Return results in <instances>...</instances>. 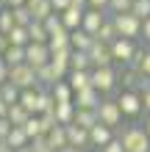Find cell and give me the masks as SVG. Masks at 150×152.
I'll return each mask as SVG.
<instances>
[{
    "label": "cell",
    "instance_id": "obj_23",
    "mask_svg": "<svg viewBox=\"0 0 150 152\" xmlns=\"http://www.w3.org/2000/svg\"><path fill=\"white\" fill-rule=\"evenodd\" d=\"M75 102H56V119L58 124H72L75 122Z\"/></svg>",
    "mask_w": 150,
    "mask_h": 152
},
{
    "label": "cell",
    "instance_id": "obj_48",
    "mask_svg": "<svg viewBox=\"0 0 150 152\" xmlns=\"http://www.w3.org/2000/svg\"><path fill=\"white\" fill-rule=\"evenodd\" d=\"M28 0H3V6H8V8H17V6H25Z\"/></svg>",
    "mask_w": 150,
    "mask_h": 152
},
{
    "label": "cell",
    "instance_id": "obj_37",
    "mask_svg": "<svg viewBox=\"0 0 150 152\" xmlns=\"http://www.w3.org/2000/svg\"><path fill=\"white\" fill-rule=\"evenodd\" d=\"M131 14H136L139 20H147L150 17V0H134V6H131Z\"/></svg>",
    "mask_w": 150,
    "mask_h": 152
},
{
    "label": "cell",
    "instance_id": "obj_41",
    "mask_svg": "<svg viewBox=\"0 0 150 152\" xmlns=\"http://www.w3.org/2000/svg\"><path fill=\"white\" fill-rule=\"evenodd\" d=\"M139 94H142V108H145V113H150V86L142 88Z\"/></svg>",
    "mask_w": 150,
    "mask_h": 152
},
{
    "label": "cell",
    "instance_id": "obj_12",
    "mask_svg": "<svg viewBox=\"0 0 150 152\" xmlns=\"http://www.w3.org/2000/svg\"><path fill=\"white\" fill-rule=\"evenodd\" d=\"M67 127V144L69 147H78V149H86V147H92L89 144V130L81 127V124H64Z\"/></svg>",
    "mask_w": 150,
    "mask_h": 152
},
{
    "label": "cell",
    "instance_id": "obj_1",
    "mask_svg": "<svg viewBox=\"0 0 150 152\" xmlns=\"http://www.w3.org/2000/svg\"><path fill=\"white\" fill-rule=\"evenodd\" d=\"M117 138L122 141L125 152H150V136L145 133V127H139V124L120 127L117 130Z\"/></svg>",
    "mask_w": 150,
    "mask_h": 152
},
{
    "label": "cell",
    "instance_id": "obj_53",
    "mask_svg": "<svg viewBox=\"0 0 150 152\" xmlns=\"http://www.w3.org/2000/svg\"><path fill=\"white\" fill-rule=\"evenodd\" d=\"M0 6H3V0H0Z\"/></svg>",
    "mask_w": 150,
    "mask_h": 152
},
{
    "label": "cell",
    "instance_id": "obj_39",
    "mask_svg": "<svg viewBox=\"0 0 150 152\" xmlns=\"http://www.w3.org/2000/svg\"><path fill=\"white\" fill-rule=\"evenodd\" d=\"M100 152H125V147H122V141L114 136V138H111V141H109V144H106Z\"/></svg>",
    "mask_w": 150,
    "mask_h": 152
},
{
    "label": "cell",
    "instance_id": "obj_36",
    "mask_svg": "<svg viewBox=\"0 0 150 152\" xmlns=\"http://www.w3.org/2000/svg\"><path fill=\"white\" fill-rule=\"evenodd\" d=\"M131 6H134V0H109V17H114V14H125V11H131Z\"/></svg>",
    "mask_w": 150,
    "mask_h": 152
},
{
    "label": "cell",
    "instance_id": "obj_19",
    "mask_svg": "<svg viewBox=\"0 0 150 152\" xmlns=\"http://www.w3.org/2000/svg\"><path fill=\"white\" fill-rule=\"evenodd\" d=\"M83 11H86V8H81V6H69V8H64V11H61V22H64L69 31L81 28V22H83Z\"/></svg>",
    "mask_w": 150,
    "mask_h": 152
},
{
    "label": "cell",
    "instance_id": "obj_11",
    "mask_svg": "<svg viewBox=\"0 0 150 152\" xmlns=\"http://www.w3.org/2000/svg\"><path fill=\"white\" fill-rule=\"evenodd\" d=\"M106 20H109V11H103V8H86V11H83V22H81V28H83V31H89L92 36H95Z\"/></svg>",
    "mask_w": 150,
    "mask_h": 152
},
{
    "label": "cell",
    "instance_id": "obj_42",
    "mask_svg": "<svg viewBox=\"0 0 150 152\" xmlns=\"http://www.w3.org/2000/svg\"><path fill=\"white\" fill-rule=\"evenodd\" d=\"M6 80H8V64H6V58L0 56V86H3Z\"/></svg>",
    "mask_w": 150,
    "mask_h": 152
},
{
    "label": "cell",
    "instance_id": "obj_34",
    "mask_svg": "<svg viewBox=\"0 0 150 152\" xmlns=\"http://www.w3.org/2000/svg\"><path fill=\"white\" fill-rule=\"evenodd\" d=\"M6 64L8 66H17V64H25V47H14V44H11V47H8L6 50Z\"/></svg>",
    "mask_w": 150,
    "mask_h": 152
},
{
    "label": "cell",
    "instance_id": "obj_22",
    "mask_svg": "<svg viewBox=\"0 0 150 152\" xmlns=\"http://www.w3.org/2000/svg\"><path fill=\"white\" fill-rule=\"evenodd\" d=\"M6 141H8V147H11V149H22V147H28V144H31V138H28V133L22 130V124H14Z\"/></svg>",
    "mask_w": 150,
    "mask_h": 152
},
{
    "label": "cell",
    "instance_id": "obj_51",
    "mask_svg": "<svg viewBox=\"0 0 150 152\" xmlns=\"http://www.w3.org/2000/svg\"><path fill=\"white\" fill-rule=\"evenodd\" d=\"M72 6H81V8H86V0H69Z\"/></svg>",
    "mask_w": 150,
    "mask_h": 152
},
{
    "label": "cell",
    "instance_id": "obj_25",
    "mask_svg": "<svg viewBox=\"0 0 150 152\" xmlns=\"http://www.w3.org/2000/svg\"><path fill=\"white\" fill-rule=\"evenodd\" d=\"M50 91H53V97H56V102H72L75 100V91H72V86H69L67 80H58Z\"/></svg>",
    "mask_w": 150,
    "mask_h": 152
},
{
    "label": "cell",
    "instance_id": "obj_13",
    "mask_svg": "<svg viewBox=\"0 0 150 152\" xmlns=\"http://www.w3.org/2000/svg\"><path fill=\"white\" fill-rule=\"evenodd\" d=\"M100 100H103V94H100L95 86H89V88L75 91V100H72V102H75V108H98Z\"/></svg>",
    "mask_w": 150,
    "mask_h": 152
},
{
    "label": "cell",
    "instance_id": "obj_7",
    "mask_svg": "<svg viewBox=\"0 0 150 152\" xmlns=\"http://www.w3.org/2000/svg\"><path fill=\"white\" fill-rule=\"evenodd\" d=\"M50 56H53V50H50V44H45V42H31L28 47H25V64H31L33 69L50 64Z\"/></svg>",
    "mask_w": 150,
    "mask_h": 152
},
{
    "label": "cell",
    "instance_id": "obj_52",
    "mask_svg": "<svg viewBox=\"0 0 150 152\" xmlns=\"http://www.w3.org/2000/svg\"><path fill=\"white\" fill-rule=\"evenodd\" d=\"M17 152H31V147H22V149H17Z\"/></svg>",
    "mask_w": 150,
    "mask_h": 152
},
{
    "label": "cell",
    "instance_id": "obj_45",
    "mask_svg": "<svg viewBox=\"0 0 150 152\" xmlns=\"http://www.w3.org/2000/svg\"><path fill=\"white\" fill-rule=\"evenodd\" d=\"M11 47V42H8V36L6 33H0V56H6V50Z\"/></svg>",
    "mask_w": 150,
    "mask_h": 152
},
{
    "label": "cell",
    "instance_id": "obj_26",
    "mask_svg": "<svg viewBox=\"0 0 150 152\" xmlns=\"http://www.w3.org/2000/svg\"><path fill=\"white\" fill-rule=\"evenodd\" d=\"M72 69H92L89 50H72V56H69V72Z\"/></svg>",
    "mask_w": 150,
    "mask_h": 152
},
{
    "label": "cell",
    "instance_id": "obj_46",
    "mask_svg": "<svg viewBox=\"0 0 150 152\" xmlns=\"http://www.w3.org/2000/svg\"><path fill=\"white\" fill-rule=\"evenodd\" d=\"M142 36H145V42H150V17L142 22Z\"/></svg>",
    "mask_w": 150,
    "mask_h": 152
},
{
    "label": "cell",
    "instance_id": "obj_24",
    "mask_svg": "<svg viewBox=\"0 0 150 152\" xmlns=\"http://www.w3.org/2000/svg\"><path fill=\"white\" fill-rule=\"evenodd\" d=\"M6 36H8V42H11L14 47H28L31 44V36H28V28H25V25H14Z\"/></svg>",
    "mask_w": 150,
    "mask_h": 152
},
{
    "label": "cell",
    "instance_id": "obj_44",
    "mask_svg": "<svg viewBox=\"0 0 150 152\" xmlns=\"http://www.w3.org/2000/svg\"><path fill=\"white\" fill-rule=\"evenodd\" d=\"M86 8H109V0H86Z\"/></svg>",
    "mask_w": 150,
    "mask_h": 152
},
{
    "label": "cell",
    "instance_id": "obj_4",
    "mask_svg": "<svg viewBox=\"0 0 150 152\" xmlns=\"http://www.w3.org/2000/svg\"><path fill=\"white\" fill-rule=\"evenodd\" d=\"M92 86L98 88L100 94H111L114 88L120 86V72L114 66H100V69H92Z\"/></svg>",
    "mask_w": 150,
    "mask_h": 152
},
{
    "label": "cell",
    "instance_id": "obj_35",
    "mask_svg": "<svg viewBox=\"0 0 150 152\" xmlns=\"http://www.w3.org/2000/svg\"><path fill=\"white\" fill-rule=\"evenodd\" d=\"M14 14H11V8H8V6H3V8H0V33H8V31H11L14 28Z\"/></svg>",
    "mask_w": 150,
    "mask_h": 152
},
{
    "label": "cell",
    "instance_id": "obj_33",
    "mask_svg": "<svg viewBox=\"0 0 150 152\" xmlns=\"http://www.w3.org/2000/svg\"><path fill=\"white\" fill-rule=\"evenodd\" d=\"M11 14H14V22H17V25H25V28H28V25L33 22V14H31L28 3H25V6H17V8H11Z\"/></svg>",
    "mask_w": 150,
    "mask_h": 152
},
{
    "label": "cell",
    "instance_id": "obj_16",
    "mask_svg": "<svg viewBox=\"0 0 150 152\" xmlns=\"http://www.w3.org/2000/svg\"><path fill=\"white\" fill-rule=\"evenodd\" d=\"M67 83L72 86V91H81V88L92 86V69H72L67 75Z\"/></svg>",
    "mask_w": 150,
    "mask_h": 152
},
{
    "label": "cell",
    "instance_id": "obj_47",
    "mask_svg": "<svg viewBox=\"0 0 150 152\" xmlns=\"http://www.w3.org/2000/svg\"><path fill=\"white\" fill-rule=\"evenodd\" d=\"M8 108H11V105L6 100H0V119H8Z\"/></svg>",
    "mask_w": 150,
    "mask_h": 152
},
{
    "label": "cell",
    "instance_id": "obj_9",
    "mask_svg": "<svg viewBox=\"0 0 150 152\" xmlns=\"http://www.w3.org/2000/svg\"><path fill=\"white\" fill-rule=\"evenodd\" d=\"M89 58H92V69L100 66H114V56H111V44H103L95 39V44L89 47Z\"/></svg>",
    "mask_w": 150,
    "mask_h": 152
},
{
    "label": "cell",
    "instance_id": "obj_30",
    "mask_svg": "<svg viewBox=\"0 0 150 152\" xmlns=\"http://www.w3.org/2000/svg\"><path fill=\"white\" fill-rule=\"evenodd\" d=\"M28 36H31V42H45V44L50 42V33L45 28V22H36V20L28 25Z\"/></svg>",
    "mask_w": 150,
    "mask_h": 152
},
{
    "label": "cell",
    "instance_id": "obj_15",
    "mask_svg": "<svg viewBox=\"0 0 150 152\" xmlns=\"http://www.w3.org/2000/svg\"><path fill=\"white\" fill-rule=\"evenodd\" d=\"M142 80H145V75L139 72L136 66H122V72H120V83L125 86V88H131V91H139Z\"/></svg>",
    "mask_w": 150,
    "mask_h": 152
},
{
    "label": "cell",
    "instance_id": "obj_17",
    "mask_svg": "<svg viewBox=\"0 0 150 152\" xmlns=\"http://www.w3.org/2000/svg\"><path fill=\"white\" fill-rule=\"evenodd\" d=\"M28 8H31V14H33L36 22H45L50 14H56V8H53L50 0H28Z\"/></svg>",
    "mask_w": 150,
    "mask_h": 152
},
{
    "label": "cell",
    "instance_id": "obj_28",
    "mask_svg": "<svg viewBox=\"0 0 150 152\" xmlns=\"http://www.w3.org/2000/svg\"><path fill=\"white\" fill-rule=\"evenodd\" d=\"M117 36H120V33H117V28H114V20H111V17L100 25V31L95 33V39H98V42H103V44H111Z\"/></svg>",
    "mask_w": 150,
    "mask_h": 152
},
{
    "label": "cell",
    "instance_id": "obj_20",
    "mask_svg": "<svg viewBox=\"0 0 150 152\" xmlns=\"http://www.w3.org/2000/svg\"><path fill=\"white\" fill-rule=\"evenodd\" d=\"M47 144L53 147V152H58V149L69 147V144H67V127H64V124H56V127L47 133Z\"/></svg>",
    "mask_w": 150,
    "mask_h": 152
},
{
    "label": "cell",
    "instance_id": "obj_27",
    "mask_svg": "<svg viewBox=\"0 0 150 152\" xmlns=\"http://www.w3.org/2000/svg\"><path fill=\"white\" fill-rule=\"evenodd\" d=\"M36 80H39V86H42V88H53V86L58 83V75L53 72V66H50V64H45V66H39V69H36Z\"/></svg>",
    "mask_w": 150,
    "mask_h": 152
},
{
    "label": "cell",
    "instance_id": "obj_31",
    "mask_svg": "<svg viewBox=\"0 0 150 152\" xmlns=\"http://www.w3.org/2000/svg\"><path fill=\"white\" fill-rule=\"evenodd\" d=\"M28 108H25V105H20V102H14L11 105V108H8V122H11V124H25V122H28Z\"/></svg>",
    "mask_w": 150,
    "mask_h": 152
},
{
    "label": "cell",
    "instance_id": "obj_18",
    "mask_svg": "<svg viewBox=\"0 0 150 152\" xmlns=\"http://www.w3.org/2000/svg\"><path fill=\"white\" fill-rule=\"evenodd\" d=\"M95 44V36L89 31H83V28H75L72 33H69V47L72 50H89Z\"/></svg>",
    "mask_w": 150,
    "mask_h": 152
},
{
    "label": "cell",
    "instance_id": "obj_43",
    "mask_svg": "<svg viewBox=\"0 0 150 152\" xmlns=\"http://www.w3.org/2000/svg\"><path fill=\"white\" fill-rule=\"evenodd\" d=\"M50 3H53V8H56V14H61L64 8H69V6H72L69 0H50Z\"/></svg>",
    "mask_w": 150,
    "mask_h": 152
},
{
    "label": "cell",
    "instance_id": "obj_50",
    "mask_svg": "<svg viewBox=\"0 0 150 152\" xmlns=\"http://www.w3.org/2000/svg\"><path fill=\"white\" fill-rule=\"evenodd\" d=\"M58 152H83V149H78V147H64V149H58Z\"/></svg>",
    "mask_w": 150,
    "mask_h": 152
},
{
    "label": "cell",
    "instance_id": "obj_32",
    "mask_svg": "<svg viewBox=\"0 0 150 152\" xmlns=\"http://www.w3.org/2000/svg\"><path fill=\"white\" fill-rule=\"evenodd\" d=\"M0 100H6L8 105H14V102H20V88H17L14 83H8V80H6V83L0 86Z\"/></svg>",
    "mask_w": 150,
    "mask_h": 152
},
{
    "label": "cell",
    "instance_id": "obj_10",
    "mask_svg": "<svg viewBox=\"0 0 150 152\" xmlns=\"http://www.w3.org/2000/svg\"><path fill=\"white\" fill-rule=\"evenodd\" d=\"M42 94H45V88H42V86L22 88V91H20V105H25L28 113H42Z\"/></svg>",
    "mask_w": 150,
    "mask_h": 152
},
{
    "label": "cell",
    "instance_id": "obj_6",
    "mask_svg": "<svg viewBox=\"0 0 150 152\" xmlns=\"http://www.w3.org/2000/svg\"><path fill=\"white\" fill-rule=\"evenodd\" d=\"M111 20H114V28H117L120 36H125V39H136V36H142V20H139L136 14L125 11V14H114Z\"/></svg>",
    "mask_w": 150,
    "mask_h": 152
},
{
    "label": "cell",
    "instance_id": "obj_40",
    "mask_svg": "<svg viewBox=\"0 0 150 152\" xmlns=\"http://www.w3.org/2000/svg\"><path fill=\"white\" fill-rule=\"evenodd\" d=\"M11 127H14V124L8 122V119H0V141H6V138H8V133H11Z\"/></svg>",
    "mask_w": 150,
    "mask_h": 152
},
{
    "label": "cell",
    "instance_id": "obj_2",
    "mask_svg": "<svg viewBox=\"0 0 150 152\" xmlns=\"http://www.w3.org/2000/svg\"><path fill=\"white\" fill-rule=\"evenodd\" d=\"M139 50L136 47V39H125V36H117L111 42V56H114V64L120 66H134L136 58H139Z\"/></svg>",
    "mask_w": 150,
    "mask_h": 152
},
{
    "label": "cell",
    "instance_id": "obj_14",
    "mask_svg": "<svg viewBox=\"0 0 150 152\" xmlns=\"http://www.w3.org/2000/svg\"><path fill=\"white\" fill-rule=\"evenodd\" d=\"M117 136V130H111V127H106V124H95V127L89 130V144L95 147V149H103L106 144H109V141Z\"/></svg>",
    "mask_w": 150,
    "mask_h": 152
},
{
    "label": "cell",
    "instance_id": "obj_3",
    "mask_svg": "<svg viewBox=\"0 0 150 152\" xmlns=\"http://www.w3.org/2000/svg\"><path fill=\"white\" fill-rule=\"evenodd\" d=\"M98 119H100V124H106V127H111V130H120L122 127V111H120L117 97H103V100H100Z\"/></svg>",
    "mask_w": 150,
    "mask_h": 152
},
{
    "label": "cell",
    "instance_id": "obj_8",
    "mask_svg": "<svg viewBox=\"0 0 150 152\" xmlns=\"http://www.w3.org/2000/svg\"><path fill=\"white\" fill-rule=\"evenodd\" d=\"M117 102H120V111L122 116H139L145 108H142V94L139 91H131V88H122L120 97H117Z\"/></svg>",
    "mask_w": 150,
    "mask_h": 152
},
{
    "label": "cell",
    "instance_id": "obj_21",
    "mask_svg": "<svg viewBox=\"0 0 150 152\" xmlns=\"http://www.w3.org/2000/svg\"><path fill=\"white\" fill-rule=\"evenodd\" d=\"M98 122H100L98 119V108H78L75 111V124H81V127H86V130H92Z\"/></svg>",
    "mask_w": 150,
    "mask_h": 152
},
{
    "label": "cell",
    "instance_id": "obj_5",
    "mask_svg": "<svg viewBox=\"0 0 150 152\" xmlns=\"http://www.w3.org/2000/svg\"><path fill=\"white\" fill-rule=\"evenodd\" d=\"M8 83H14L17 88H33L39 86L36 80V69H33L31 64H17V66H8Z\"/></svg>",
    "mask_w": 150,
    "mask_h": 152
},
{
    "label": "cell",
    "instance_id": "obj_49",
    "mask_svg": "<svg viewBox=\"0 0 150 152\" xmlns=\"http://www.w3.org/2000/svg\"><path fill=\"white\" fill-rule=\"evenodd\" d=\"M142 127H145V133H147V136H150V113L145 116V124H142Z\"/></svg>",
    "mask_w": 150,
    "mask_h": 152
},
{
    "label": "cell",
    "instance_id": "obj_29",
    "mask_svg": "<svg viewBox=\"0 0 150 152\" xmlns=\"http://www.w3.org/2000/svg\"><path fill=\"white\" fill-rule=\"evenodd\" d=\"M22 130L28 133V138H39V136H45V127H42V119H39V113H31L28 116V122L22 124Z\"/></svg>",
    "mask_w": 150,
    "mask_h": 152
},
{
    "label": "cell",
    "instance_id": "obj_38",
    "mask_svg": "<svg viewBox=\"0 0 150 152\" xmlns=\"http://www.w3.org/2000/svg\"><path fill=\"white\" fill-rule=\"evenodd\" d=\"M134 66H136L145 77H150V50H139V58H136Z\"/></svg>",
    "mask_w": 150,
    "mask_h": 152
}]
</instances>
